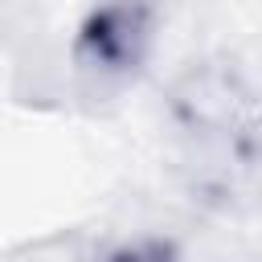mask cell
<instances>
[{
    "instance_id": "obj_2",
    "label": "cell",
    "mask_w": 262,
    "mask_h": 262,
    "mask_svg": "<svg viewBox=\"0 0 262 262\" xmlns=\"http://www.w3.org/2000/svg\"><path fill=\"white\" fill-rule=\"evenodd\" d=\"M106 262H180L176 258V250L168 246V242H131V246H123V250H115Z\"/></svg>"
},
{
    "instance_id": "obj_1",
    "label": "cell",
    "mask_w": 262,
    "mask_h": 262,
    "mask_svg": "<svg viewBox=\"0 0 262 262\" xmlns=\"http://www.w3.org/2000/svg\"><path fill=\"white\" fill-rule=\"evenodd\" d=\"M151 49L147 0H98L74 37V61L98 82L131 78Z\"/></svg>"
}]
</instances>
